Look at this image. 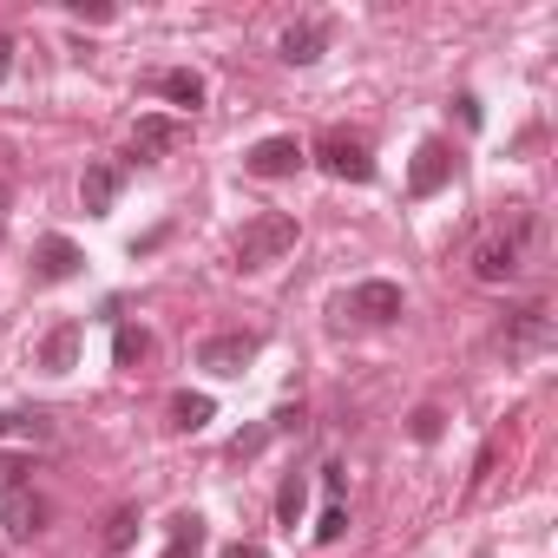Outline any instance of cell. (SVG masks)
Returning a JSON list of instances; mask_svg holds the SVG:
<instances>
[{
	"label": "cell",
	"mask_w": 558,
	"mask_h": 558,
	"mask_svg": "<svg viewBox=\"0 0 558 558\" xmlns=\"http://www.w3.org/2000/svg\"><path fill=\"white\" fill-rule=\"evenodd\" d=\"M532 236H538V217L532 210H506V223L493 236H480L473 256H466L473 283H512V276L525 269V256H532Z\"/></svg>",
	"instance_id": "6da1fadb"
},
{
	"label": "cell",
	"mask_w": 558,
	"mask_h": 558,
	"mask_svg": "<svg viewBox=\"0 0 558 558\" xmlns=\"http://www.w3.org/2000/svg\"><path fill=\"white\" fill-rule=\"evenodd\" d=\"M290 250H296V217H290V210H263V217H250L243 236H236V269L256 276V269H269V263H283Z\"/></svg>",
	"instance_id": "7a4b0ae2"
},
{
	"label": "cell",
	"mask_w": 558,
	"mask_h": 558,
	"mask_svg": "<svg viewBox=\"0 0 558 558\" xmlns=\"http://www.w3.org/2000/svg\"><path fill=\"white\" fill-rule=\"evenodd\" d=\"M310 158H316L336 184H375V151H368V138H355V132H323Z\"/></svg>",
	"instance_id": "3957f363"
},
{
	"label": "cell",
	"mask_w": 558,
	"mask_h": 558,
	"mask_svg": "<svg viewBox=\"0 0 558 558\" xmlns=\"http://www.w3.org/2000/svg\"><path fill=\"white\" fill-rule=\"evenodd\" d=\"M336 310L355 316V323H368V329H388V323H401L408 296H401V283H388V276H368V283H355Z\"/></svg>",
	"instance_id": "277c9868"
},
{
	"label": "cell",
	"mask_w": 558,
	"mask_h": 558,
	"mask_svg": "<svg viewBox=\"0 0 558 558\" xmlns=\"http://www.w3.org/2000/svg\"><path fill=\"white\" fill-rule=\"evenodd\" d=\"M545 342H551V310H545V303L512 310V316L499 323V336H493V349H499L506 362H525V355H538Z\"/></svg>",
	"instance_id": "5b68a950"
},
{
	"label": "cell",
	"mask_w": 558,
	"mask_h": 558,
	"mask_svg": "<svg viewBox=\"0 0 558 558\" xmlns=\"http://www.w3.org/2000/svg\"><path fill=\"white\" fill-rule=\"evenodd\" d=\"M303 165H310V145H303V138H290V132L256 138V145L243 151V171H250V178H263V184H276V178H296Z\"/></svg>",
	"instance_id": "8992f818"
},
{
	"label": "cell",
	"mask_w": 558,
	"mask_h": 558,
	"mask_svg": "<svg viewBox=\"0 0 558 558\" xmlns=\"http://www.w3.org/2000/svg\"><path fill=\"white\" fill-rule=\"evenodd\" d=\"M256 355H263V336L256 329H223V336H204L197 342V368H210V375H243Z\"/></svg>",
	"instance_id": "52a82bcc"
},
{
	"label": "cell",
	"mask_w": 558,
	"mask_h": 558,
	"mask_svg": "<svg viewBox=\"0 0 558 558\" xmlns=\"http://www.w3.org/2000/svg\"><path fill=\"white\" fill-rule=\"evenodd\" d=\"M184 145V119H171V112H145L138 125H132V158L138 165H158V158H171Z\"/></svg>",
	"instance_id": "ba28073f"
},
{
	"label": "cell",
	"mask_w": 558,
	"mask_h": 558,
	"mask_svg": "<svg viewBox=\"0 0 558 558\" xmlns=\"http://www.w3.org/2000/svg\"><path fill=\"white\" fill-rule=\"evenodd\" d=\"M47 519H53V506H47L34 486H21V493H8V499H0V525H8V538H14V545L40 538V532H47Z\"/></svg>",
	"instance_id": "9c48e42d"
},
{
	"label": "cell",
	"mask_w": 558,
	"mask_h": 558,
	"mask_svg": "<svg viewBox=\"0 0 558 558\" xmlns=\"http://www.w3.org/2000/svg\"><path fill=\"white\" fill-rule=\"evenodd\" d=\"M447 184H453V145H447V138H421L414 171H408V191H414V197H434V191H447Z\"/></svg>",
	"instance_id": "30bf717a"
},
{
	"label": "cell",
	"mask_w": 558,
	"mask_h": 558,
	"mask_svg": "<svg viewBox=\"0 0 558 558\" xmlns=\"http://www.w3.org/2000/svg\"><path fill=\"white\" fill-rule=\"evenodd\" d=\"M80 243L73 236H40V250H34V276H40V283H73V276H80Z\"/></svg>",
	"instance_id": "8fae6325"
},
{
	"label": "cell",
	"mask_w": 558,
	"mask_h": 558,
	"mask_svg": "<svg viewBox=\"0 0 558 558\" xmlns=\"http://www.w3.org/2000/svg\"><path fill=\"white\" fill-rule=\"evenodd\" d=\"M276 53H283L290 66H316L329 53V21H296L283 40H276Z\"/></svg>",
	"instance_id": "7c38bea8"
},
{
	"label": "cell",
	"mask_w": 558,
	"mask_h": 558,
	"mask_svg": "<svg viewBox=\"0 0 558 558\" xmlns=\"http://www.w3.org/2000/svg\"><path fill=\"white\" fill-rule=\"evenodd\" d=\"M80 349H86V329L80 323H60V329H47V342H40V368L47 375H66V368H80Z\"/></svg>",
	"instance_id": "4fadbf2b"
},
{
	"label": "cell",
	"mask_w": 558,
	"mask_h": 558,
	"mask_svg": "<svg viewBox=\"0 0 558 558\" xmlns=\"http://www.w3.org/2000/svg\"><path fill=\"white\" fill-rule=\"evenodd\" d=\"M119 184H125L119 165H86V178H80V204H86V217H106V210L119 204Z\"/></svg>",
	"instance_id": "5bb4252c"
},
{
	"label": "cell",
	"mask_w": 558,
	"mask_h": 558,
	"mask_svg": "<svg viewBox=\"0 0 558 558\" xmlns=\"http://www.w3.org/2000/svg\"><path fill=\"white\" fill-rule=\"evenodd\" d=\"M165 558H204V519H197V512H171V525H165Z\"/></svg>",
	"instance_id": "9a60e30c"
},
{
	"label": "cell",
	"mask_w": 558,
	"mask_h": 558,
	"mask_svg": "<svg viewBox=\"0 0 558 558\" xmlns=\"http://www.w3.org/2000/svg\"><path fill=\"white\" fill-rule=\"evenodd\" d=\"M151 86H158L171 106H184V112H197V106H204V73H191V66H171V73H158Z\"/></svg>",
	"instance_id": "2e32d148"
},
{
	"label": "cell",
	"mask_w": 558,
	"mask_h": 558,
	"mask_svg": "<svg viewBox=\"0 0 558 558\" xmlns=\"http://www.w3.org/2000/svg\"><path fill=\"white\" fill-rule=\"evenodd\" d=\"M151 349H158V342H151V329L119 323V336H112V362H119V368H145V362H151Z\"/></svg>",
	"instance_id": "e0dca14e"
},
{
	"label": "cell",
	"mask_w": 558,
	"mask_h": 558,
	"mask_svg": "<svg viewBox=\"0 0 558 558\" xmlns=\"http://www.w3.org/2000/svg\"><path fill=\"white\" fill-rule=\"evenodd\" d=\"M138 525H145V519H138V506L125 499V506H112V512H106V532H99V545H106V551H132Z\"/></svg>",
	"instance_id": "ac0fdd59"
},
{
	"label": "cell",
	"mask_w": 558,
	"mask_h": 558,
	"mask_svg": "<svg viewBox=\"0 0 558 558\" xmlns=\"http://www.w3.org/2000/svg\"><path fill=\"white\" fill-rule=\"evenodd\" d=\"M210 414H217V401H210V395H191V388H184V395H171V427H178V434H197Z\"/></svg>",
	"instance_id": "d6986e66"
},
{
	"label": "cell",
	"mask_w": 558,
	"mask_h": 558,
	"mask_svg": "<svg viewBox=\"0 0 558 558\" xmlns=\"http://www.w3.org/2000/svg\"><path fill=\"white\" fill-rule=\"evenodd\" d=\"M303 506H310V480L303 473H283V486H276V519L296 532L303 525Z\"/></svg>",
	"instance_id": "ffe728a7"
},
{
	"label": "cell",
	"mask_w": 558,
	"mask_h": 558,
	"mask_svg": "<svg viewBox=\"0 0 558 558\" xmlns=\"http://www.w3.org/2000/svg\"><path fill=\"white\" fill-rule=\"evenodd\" d=\"M21 486H34V460L27 453H0V499L21 493Z\"/></svg>",
	"instance_id": "44dd1931"
},
{
	"label": "cell",
	"mask_w": 558,
	"mask_h": 558,
	"mask_svg": "<svg viewBox=\"0 0 558 558\" xmlns=\"http://www.w3.org/2000/svg\"><path fill=\"white\" fill-rule=\"evenodd\" d=\"M0 434H27V440H53L47 414H0Z\"/></svg>",
	"instance_id": "7402d4cb"
},
{
	"label": "cell",
	"mask_w": 558,
	"mask_h": 558,
	"mask_svg": "<svg viewBox=\"0 0 558 558\" xmlns=\"http://www.w3.org/2000/svg\"><path fill=\"white\" fill-rule=\"evenodd\" d=\"M440 427H447V414H440L434 401H427V408H414V421H408V434H414L421 447H434V440H440Z\"/></svg>",
	"instance_id": "603a6c76"
},
{
	"label": "cell",
	"mask_w": 558,
	"mask_h": 558,
	"mask_svg": "<svg viewBox=\"0 0 558 558\" xmlns=\"http://www.w3.org/2000/svg\"><path fill=\"white\" fill-rule=\"evenodd\" d=\"M342 532H349V506H342V499H329V506H323V519H316V545H336Z\"/></svg>",
	"instance_id": "cb8c5ba5"
},
{
	"label": "cell",
	"mask_w": 558,
	"mask_h": 558,
	"mask_svg": "<svg viewBox=\"0 0 558 558\" xmlns=\"http://www.w3.org/2000/svg\"><path fill=\"white\" fill-rule=\"evenodd\" d=\"M263 447H269V427H243V434L230 440V460H256Z\"/></svg>",
	"instance_id": "d4e9b609"
},
{
	"label": "cell",
	"mask_w": 558,
	"mask_h": 558,
	"mask_svg": "<svg viewBox=\"0 0 558 558\" xmlns=\"http://www.w3.org/2000/svg\"><path fill=\"white\" fill-rule=\"evenodd\" d=\"M66 14H73V21H99V27H106L119 8H106V0H66Z\"/></svg>",
	"instance_id": "484cf974"
},
{
	"label": "cell",
	"mask_w": 558,
	"mask_h": 558,
	"mask_svg": "<svg viewBox=\"0 0 558 558\" xmlns=\"http://www.w3.org/2000/svg\"><path fill=\"white\" fill-rule=\"evenodd\" d=\"M269 434H303V408H276L269 414Z\"/></svg>",
	"instance_id": "4316f807"
},
{
	"label": "cell",
	"mask_w": 558,
	"mask_h": 558,
	"mask_svg": "<svg viewBox=\"0 0 558 558\" xmlns=\"http://www.w3.org/2000/svg\"><path fill=\"white\" fill-rule=\"evenodd\" d=\"M453 106H460V125H466V132H480V119H486V112H480V99H473V93H460Z\"/></svg>",
	"instance_id": "83f0119b"
},
{
	"label": "cell",
	"mask_w": 558,
	"mask_h": 558,
	"mask_svg": "<svg viewBox=\"0 0 558 558\" xmlns=\"http://www.w3.org/2000/svg\"><path fill=\"white\" fill-rule=\"evenodd\" d=\"M323 493H329V499H342V493H349V473H342V466H336V460H329V466H323Z\"/></svg>",
	"instance_id": "f1b7e54d"
},
{
	"label": "cell",
	"mask_w": 558,
	"mask_h": 558,
	"mask_svg": "<svg viewBox=\"0 0 558 558\" xmlns=\"http://www.w3.org/2000/svg\"><path fill=\"white\" fill-rule=\"evenodd\" d=\"M217 558H263V545H250V538H236V545H223Z\"/></svg>",
	"instance_id": "f546056e"
},
{
	"label": "cell",
	"mask_w": 558,
	"mask_h": 558,
	"mask_svg": "<svg viewBox=\"0 0 558 558\" xmlns=\"http://www.w3.org/2000/svg\"><path fill=\"white\" fill-rule=\"evenodd\" d=\"M14 73V40H8V27H0V80Z\"/></svg>",
	"instance_id": "4dcf8cb0"
},
{
	"label": "cell",
	"mask_w": 558,
	"mask_h": 558,
	"mask_svg": "<svg viewBox=\"0 0 558 558\" xmlns=\"http://www.w3.org/2000/svg\"><path fill=\"white\" fill-rule=\"evenodd\" d=\"M0 204H8V184H0Z\"/></svg>",
	"instance_id": "1f68e13d"
},
{
	"label": "cell",
	"mask_w": 558,
	"mask_h": 558,
	"mask_svg": "<svg viewBox=\"0 0 558 558\" xmlns=\"http://www.w3.org/2000/svg\"><path fill=\"white\" fill-rule=\"evenodd\" d=\"M0 243H8V223H0Z\"/></svg>",
	"instance_id": "d6a6232c"
}]
</instances>
